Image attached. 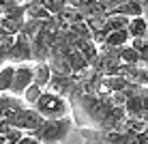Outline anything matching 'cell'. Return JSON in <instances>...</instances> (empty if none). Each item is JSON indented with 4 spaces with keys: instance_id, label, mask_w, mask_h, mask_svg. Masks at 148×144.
I'll return each mask as SVG.
<instances>
[{
    "instance_id": "cell-20",
    "label": "cell",
    "mask_w": 148,
    "mask_h": 144,
    "mask_svg": "<svg viewBox=\"0 0 148 144\" xmlns=\"http://www.w3.org/2000/svg\"><path fill=\"white\" fill-rule=\"evenodd\" d=\"M131 48H133V50H137V52H142V50H144L146 48V45H148V39L146 37H142V39H131Z\"/></svg>"
},
{
    "instance_id": "cell-3",
    "label": "cell",
    "mask_w": 148,
    "mask_h": 144,
    "mask_svg": "<svg viewBox=\"0 0 148 144\" xmlns=\"http://www.w3.org/2000/svg\"><path fill=\"white\" fill-rule=\"evenodd\" d=\"M7 63L9 65H24V63H34L32 58V48H30V39L24 32H19L15 37V45L9 50L7 54Z\"/></svg>"
},
{
    "instance_id": "cell-10",
    "label": "cell",
    "mask_w": 148,
    "mask_h": 144,
    "mask_svg": "<svg viewBox=\"0 0 148 144\" xmlns=\"http://www.w3.org/2000/svg\"><path fill=\"white\" fill-rule=\"evenodd\" d=\"M127 32L131 34V39H142L148 34V22L146 17H133L129 19V26H127ZM148 39V37H146Z\"/></svg>"
},
{
    "instance_id": "cell-8",
    "label": "cell",
    "mask_w": 148,
    "mask_h": 144,
    "mask_svg": "<svg viewBox=\"0 0 148 144\" xmlns=\"http://www.w3.org/2000/svg\"><path fill=\"white\" fill-rule=\"evenodd\" d=\"M52 75H54V71L49 69L47 63H34V84H39L41 88H47Z\"/></svg>"
},
{
    "instance_id": "cell-7",
    "label": "cell",
    "mask_w": 148,
    "mask_h": 144,
    "mask_svg": "<svg viewBox=\"0 0 148 144\" xmlns=\"http://www.w3.org/2000/svg\"><path fill=\"white\" fill-rule=\"evenodd\" d=\"M112 15H122V17H144V4L142 2H135V0H127V2H120L118 7L114 9Z\"/></svg>"
},
{
    "instance_id": "cell-6",
    "label": "cell",
    "mask_w": 148,
    "mask_h": 144,
    "mask_svg": "<svg viewBox=\"0 0 148 144\" xmlns=\"http://www.w3.org/2000/svg\"><path fill=\"white\" fill-rule=\"evenodd\" d=\"M26 107L22 97H15L11 92H4L0 95V118H7V121H13L19 112Z\"/></svg>"
},
{
    "instance_id": "cell-16",
    "label": "cell",
    "mask_w": 148,
    "mask_h": 144,
    "mask_svg": "<svg viewBox=\"0 0 148 144\" xmlns=\"http://www.w3.org/2000/svg\"><path fill=\"white\" fill-rule=\"evenodd\" d=\"M120 60H122L125 65H133V67H140V63H142L140 52H137V50H133L131 45H127V48L120 50Z\"/></svg>"
},
{
    "instance_id": "cell-23",
    "label": "cell",
    "mask_w": 148,
    "mask_h": 144,
    "mask_svg": "<svg viewBox=\"0 0 148 144\" xmlns=\"http://www.w3.org/2000/svg\"><path fill=\"white\" fill-rule=\"evenodd\" d=\"M19 144H41V142L37 140V138H32V136H26V138H24V140L19 142Z\"/></svg>"
},
{
    "instance_id": "cell-9",
    "label": "cell",
    "mask_w": 148,
    "mask_h": 144,
    "mask_svg": "<svg viewBox=\"0 0 148 144\" xmlns=\"http://www.w3.org/2000/svg\"><path fill=\"white\" fill-rule=\"evenodd\" d=\"M52 15L45 11V7L41 4V0H34V2H26V19H37V22H45Z\"/></svg>"
},
{
    "instance_id": "cell-19",
    "label": "cell",
    "mask_w": 148,
    "mask_h": 144,
    "mask_svg": "<svg viewBox=\"0 0 148 144\" xmlns=\"http://www.w3.org/2000/svg\"><path fill=\"white\" fill-rule=\"evenodd\" d=\"M4 138H7V142H9V144H19V142L24 140V138H26V133H24L22 129H17V127H13V129L9 131Z\"/></svg>"
},
{
    "instance_id": "cell-11",
    "label": "cell",
    "mask_w": 148,
    "mask_h": 144,
    "mask_svg": "<svg viewBox=\"0 0 148 144\" xmlns=\"http://www.w3.org/2000/svg\"><path fill=\"white\" fill-rule=\"evenodd\" d=\"M13 78H15V65H9L7 63L4 67H0V95L11 92Z\"/></svg>"
},
{
    "instance_id": "cell-1",
    "label": "cell",
    "mask_w": 148,
    "mask_h": 144,
    "mask_svg": "<svg viewBox=\"0 0 148 144\" xmlns=\"http://www.w3.org/2000/svg\"><path fill=\"white\" fill-rule=\"evenodd\" d=\"M73 131V121L71 118H60V121H45L34 133H30L32 138H37L41 144H62Z\"/></svg>"
},
{
    "instance_id": "cell-12",
    "label": "cell",
    "mask_w": 148,
    "mask_h": 144,
    "mask_svg": "<svg viewBox=\"0 0 148 144\" xmlns=\"http://www.w3.org/2000/svg\"><path fill=\"white\" fill-rule=\"evenodd\" d=\"M129 26V17H122V15H108L105 19V32H118V30H127Z\"/></svg>"
},
{
    "instance_id": "cell-13",
    "label": "cell",
    "mask_w": 148,
    "mask_h": 144,
    "mask_svg": "<svg viewBox=\"0 0 148 144\" xmlns=\"http://www.w3.org/2000/svg\"><path fill=\"white\" fill-rule=\"evenodd\" d=\"M129 43H131V34L127 32V30L112 32V34H108V41H105L108 48H127Z\"/></svg>"
},
{
    "instance_id": "cell-15",
    "label": "cell",
    "mask_w": 148,
    "mask_h": 144,
    "mask_svg": "<svg viewBox=\"0 0 148 144\" xmlns=\"http://www.w3.org/2000/svg\"><path fill=\"white\" fill-rule=\"evenodd\" d=\"M45 92V88H41L39 84H32L30 88H26V92L22 95V99H24V103H26V107H34V103L41 99V95Z\"/></svg>"
},
{
    "instance_id": "cell-21",
    "label": "cell",
    "mask_w": 148,
    "mask_h": 144,
    "mask_svg": "<svg viewBox=\"0 0 148 144\" xmlns=\"http://www.w3.org/2000/svg\"><path fill=\"white\" fill-rule=\"evenodd\" d=\"M11 129H13L11 121H7V118H0V136H7Z\"/></svg>"
},
{
    "instance_id": "cell-14",
    "label": "cell",
    "mask_w": 148,
    "mask_h": 144,
    "mask_svg": "<svg viewBox=\"0 0 148 144\" xmlns=\"http://www.w3.org/2000/svg\"><path fill=\"white\" fill-rule=\"evenodd\" d=\"M47 65H49V69H52L54 73H58V75H73V69H71L67 58H60V56L58 58H49Z\"/></svg>"
},
{
    "instance_id": "cell-4",
    "label": "cell",
    "mask_w": 148,
    "mask_h": 144,
    "mask_svg": "<svg viewBox=\"0 0 148 144\" xmlns=\"http://www.w3.org/2000/svg\"><path fill=\"white\" fill-rule=\"evenodd\" d=\"M34 84V63H24V65H15V78L11 86V95L22 97L26 88Z\"/></svg>"
},
{
    "instance_id": "cell-2",
    "label": "cell",
    "mask_w": 148,
    "mask_h": 144,
    "mask_svg": "<svg viewBox=\"0 0 148 144\" xmlns=\"http://www.w3.org/2000/svg\"><path fill=\"white\" fill-rule=\"evenodd\" d=\"M34 110L39 112L45 121H60V118H69V99L56 95L52 90H45L41 99L34 103Z\"/></svg>"
},
{
    "instance_id": "cell-17",
    "label": "cell",
    "mask_w": 148,
    "mask_h": 144,
    "mask_svg": "<svg viewBox=\"0 0 148 144\" xmlns=\"http://www.w3.org/2000/svg\"><path fill=\"white\" fill-rule=\"evenodd\" d=\"M105 84L110 86L112 92H122V90H127L129 82H127L125 78H120V75H114V78H105Z\"/></svg>"
},
{
    "instance_id": "cell-18",
    "label": "cell",
    "mask_w": 148,
    "mask_h": 144,
    "mask_svg": "<svg viewBox=\"0 0 148 144\" xmlns=\"http://www.w3.org/2000/svg\"><path fill=\"white\" fill-rule=\"evenodd\" d=\"M79 52H82V56H84L86 60H88V65H92V60L97 58V56H99V48H97L92 41H90V43H86L84 48L79 50Z\"/></svg>"
},
{
    "instance_id": "cell-5",
    "label": "cell",
    "mask_w": 148,
    "mask_h": 144,
    "mask_svg": "<svg viewBox=\"0 0 148 144\" xmlns=\"http://www.w3.org/2000/svg\"><path fill=\"white\" fill-rule=\"evenodd\" d=\"M43 123H45V118L41 116L34 107H24V110L11 121V125L17 127V129H22L26 136H30V133H34Z\"/></svg>"
},
{
    "instance_id": "cell-24",
    "label": "cell",
    "mask_w": 148,
    "mask_h": 144,
    "mask_svg": "<svg viewBox=\"0 0 148 144\" xmlns=\"http://www.w3.org/2000/svg\"><path fill=\"white\" fill-rule=\"evenodd\" d=\"M0 144H9V142H7V138H4V136H0Z\"/></svg>"
},
{
    "instance_id": "cell-22",
    "label": "cell",
    "mask_w": 148,
    "mask_h": 144,
    "mask_svg": "<svg viewBox=\"0 0 148 144\" xmlns=\"http://www.w3.org/2000/svg\"><path fill=\"white\" fill-rule=\"evenodd\" d=\"M140 58H142L140 67H146V69H148V45H146V48H144V50L140 52Z\"/></svg>"
}]
</instances>
